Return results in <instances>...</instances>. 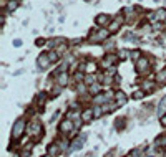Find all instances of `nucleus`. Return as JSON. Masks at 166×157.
Segmentation results:
<instances>
[{
  "mask_svg": "<svg viewBox=\"0 0 166 157\" xmlns=\"http://www.w3.org/2000/svg\"><path fill=\"white\" fill-rule=\"evenodd\" d=\"M23 129H25V121L23 119H19L15 124H13V137L17 139L22 136V132H23Z\"/></svg>",
  "mask_w": 166,
  "mask_h": 157,
  "instance_id": "nucleus-1",
  "label": "nucleus"
},
{
  "mask_svg": "<svg viewBox=\"0 0 166 157\" xmlns=\"http://www.w3.org/2000/svg\"><path fill=\"white\" fill-rule=\"evenodd\" d=\"M108 37V31L106 30H100L97 35H91V41H101Z\"/></svg>",
  "mask_w": 166,
  "mask_h": 157,
  "instance_id": "nucleus-2",
  "label": "nucleus"
},
{
  "mask_svg": "<svg viewBox=\"0 0 166 157\" xmlns=\"http://www.w3.org/2000/svg\"><path fill=\"white\" fill-rule=\"evenodd\" d=\"M136 69H138V73H143V71H146V69H148V61H146V60H145V58H140V60H138Z\"/></svg>",
  "mask_w": 166,
  "mask_h": 157,
  "instance_id": "nucleus-3",
  "label": "nucleus"
},
{
  "mask_svg": "<svg viewBox=\"0 0 166 157\" xmlns=\"http://www.w3.org/2000/svg\"><path fill=\"white\" fill-rule=\"evenodd\" d=\"M40 132H42L40 122H32V124H30V134H32V136H38Z\"/></svg>",
  "mask_w": 166,
  "mask_h": 157,
  "instance_id": "nucleus-4",
  "label": "nucleus"
},
{
  "mask_svg": "<svg viewBox=\"0 0 166 157\" xmlns=\"http://www.w3.org/2000/svg\"><path fill=\"white\" fill-rule=\"evenodd\" d=\"M38 65L42 66V68H47V66L50 65V58H48V56H45V55H43V56H40V58H38Z\"/></svg>",
  "mask_w": 166,
  "mask_h": 157,
  "instance_id": "nucleus-5",
  "label": "nucleus"
},
{
  "mask_svg": "<svg viewBox=\"0 0 166 157\" xmlns=\"http://www.w3.org/2000/svg\"><path fill=\"white\" fill-rule=\"evenodd\" d=\"M165 113H166V96L161 99V103H159V108H158V114H159V116H163Z\"/></svg>",
  "mask_w": 166,
  "mask_h": 157,
  "instance_id": "nucleus-6",
  "label": "nucleus"
},
{
  "mask_svg": "<svg viewBox=\"0 0 166 157\" xmlns=\"http://www.w3.org/2000/svg\"><path fill=\"white\" fill-rule=\"evenodd\" d=\"M83 141H85V136H83V137H81V139H77V141L73 142V146H71V150H73V149H78V147H81V144H83Z\"/></svg>",
  "mask_w": 166,
  "mask_h": 157,
  "instance_id": "nucleus-7",
  "label": "nucleus"
},
{
  "mask_svg": "<svg viewBox=\"0 0 166 157\" xmlns=\"http://www.w3.org/2000/svg\"><path fill=\"white\" fill-rule=\"evenodd\" d=\"M60 129H62V131H70V129H71V122H70V121H63L62 126H60Z\"/></svg>",
  "mask_w": 166,
  "mask_h": 157,
  "instance_id": "nucleus-8",
  "label": "nucleus"
},
{
  "mask_svg": "<svg viewBox=\"0 0 166 157\" xmlns=\"http://www.w3.org/2000/svg\"><path fill=\"white\" fill-rule=\"evenodd\" d=\"M108 20H110V18H108L106 15H100V17L97 18V23H98V25H105Z\"/></svg>",
  "mask_w": 166,
  "mask_h": 157,
  "instance_id": "nucleus-9",
  "label": "nucleus"
},
{
  "mask_svg": "<svg viewBox=\"0 0 166 157\" xmlns=\"http://www.w3.org/2000/svg\"><path fill=\"white\" fill-rule=\"evenodd\" d=\"M67 81H68V76H67V75H60V78H58V84L60 86H65Z\"/></svg>",
  "mask_w": 166,
  "mask_h": 157,
  "instance_id": "nucleus-10",
  "label": "nucleus"
},
{
  "mask_svg": "<svg viewBox=\"0 0 166 157\" xmlns=\"http://www.w3.org/2000/svg\"><path fill=\"white\" fill-rule=\"evenodd\" d=\"M116 101L120 103V104H125V103H126V96H125L123 93H118L116 94Z\"/></svg>",
  "mask_w": 166,
  "mask_h": 157,
  "instance_id": "nucleus-11",
  "label": "nucleus"
},
{
  "mask_svg": "<svg viewBox=\"0 0 166 157\" xmlns=\"http://www.w3.org/2000/svg\"><path fill=\"white\" fill-rule=\"evenodd\" d=\"M155 13H156L158 20H165L166 18V10H158V12H155Z\"/></svg>",
  "mask_w": 166,
  "mask_h": 157,
  "instance_id": "nucleus-12",
  "label": "nucleus"
},
{
  "mask_svg": "<svg viewBox=\"0 0 166 157\" xmlns=\"http://www.w3.org/2000/svg\"><path fill=\"white\" fill-rule=\"evenodd\" d=\"M91 114H93V109H87V111L83 113V119H85V121H88V119L91 118Z\"/></svg>",
  "mask_w": 166,
  "mask_h": 157,
  "instance_id": "nucleus-13",
  "label": "nucleus"
},
{
  "mask_svg": "<svg viewBox=\"0 0 166 157\" xmlns=\"http://www.w3.org/2000/svg\"><path fill=\"white\" fill-rule=\"evenodd\" d=\"M85 71H87V73H93V71H95V63H87Z\"/></svg>",
  "mask_w": 166,
  "mask_h": 157,
  "instance_id": "nucleus-14",
  "label": "nucleus"
},
{
  "mask_svg": "<svg viewBox=\"0 0 166 157\" xmlns=\"http://www.w3.org/2000/svg\"><path fill=\"white\" fill-rule=\"evenodd\" d=\"M158 79H159L161 83H166V69L165 71H161V73L158 75Z\"/></svg>",
  "mask_w": 166,
  "mask_h": 157,
  "instance_id": "nucleus-15",
  "label": "nucleus"
},
{
  "mask_svg": "<svg viewBox=\"0 0 166 157\" xmlns=\"http://www.w3.org/2000/svg\"><path fill=\"white\" fill-rule=\"evenodd\" d=\"M57 152H58V147H57V146H50V149H48V154H50V156H55Z\"/></svg>",
  "mask_w": 166,
  "mask_h": 157,
  "instance_id": "nucleus-16",
  "label": "nucleus"
},
{
  "mask_svg": "<svg viewBox=\"0 0 166 157\" xmlns=\"http://www.w3.org/2000/svg\"><path fill=\"white\" fill-rule=\"evenodd\" d=\"M7 9H9V10H15V9H17V2H15V0L9 2V3H7Z\"/></svg>",
  "mask_w": 166,
  "mask_h": 157,
  "instance_id": "nucleus-17",
  "label": "nucleus"
},
{
  "mask_svg": "<svg viewBox=\"0 0 166 157\" xmlns=\"http://www.w3.org/2000/svg\"><path fill=\"white\" fill-rule=\"evenodd\" d=\"M98 91H100V86H98V84H95V86H90V93H91V94H97Z\"/></svg>",
  "mask_w": 166,
  "mask_h": 157,
  "instance_id": "nucleus-18",
  "label": "nucleus"
},
{
  "mask_svg": "<svg viewBox=\"0 0 166 157\" xmlns=\"http://www.w3.org/2000/svg\"><path fill=\"white\" fill-rule=\"evenodd\" d=\"M101 113H105V111H103V109L101 108H98V106H95V109H93V114H95V116H100V114H101Z\"/></svg>",
  "mask_w": 166,
  "mask_h": 157,
  "instance_id": "nucleus-19",
  "label": "nucleus"
},
{
  "mask_svg": "<svg viewBox=\"0 0 166 157\" xmlns=\"http://www.w3.org/2000/svg\"><path fill=\"white\" fill-rule=\"evenodd\" d=\"M156 144H158V146H159V144H161V146H166V137H158L156 139Z\"/></svg>",
  "mask_w": 166,
  "mask_h": 157,
  "instance_id": "nucleus-20",
  "label": "nucleus"
},
{
  "mask_svg": "<svg viewBox=\"0 0 166 157\" xmlns=\"http://www.w3.org/2000/svg\"><path fill=\"white\" fill-rule=\"evenodd\" d=\"M48 58H50V61H55V60L58 58V55H57V53H53V51H50Z\"/></svg>",
  "mask_w": 166,
  "mask_h": 157,
  "instance_id": "nucleus-21",
  "label": "nucleus"
},
{
  "mask_svg": "<svg viewBox=\"0 0 166 157\" xmlns=\"http://www.w3.org/2000/svg\"><path fill=\"white\" fill-rule=\"evenodd\" d=\"M131 58L133 60H140V51H133V53H131Z\"/></svg>",
  "mask_w": 166,
  "mask_h": 157,
  "instance_id": "nucleus-22",
  "label": "nucleus"
},
{
  "mask_svg": "<svg viewBox=\"0 0 166 157\" xmlns=\"http://www.w3.org/2000/svg\"><path fill=\"white\" fill-rule=\"evenodd\" d=\"M140 154H141V150L136 149V150H133V152H131V157H140Z\"/></svg>",
  "mask_w": 166,
  "mask_h": 157,
  "instance_id": "nucleus-23",
  "label": "nucleus"
},
{
  "mask_svg": "<svg viewBox=\"0 0 166 157\" xmlns=\"http://www.w3.org/2000/svg\"><path fill=\"white\" fill-rule=\"evenodd\" d=\"M91 83H95V76H88L87 78V84H91Z\"/></svg>",
  "mask_w": 166,
  "mask_h": 157,
  "instance_id": "nucleus-24",
  "label": "nucleus"
},
{
  "mask_svg": "<svg viewBox=\"0 0 166 157\" xmlns=\"http://www.w3.org/2000/svg\"><path fill=\"white\" fill-rule=\"evenodd\" d=\"M143 98V93H141V91H136V93H135V99H141Z\"/></svg>",
  "mask_w": 166,
  "mask_h": 157,
  "instance_id": "nucleus-25",
  "label": "nucleus"
},
{
  "mask_svg": "<svg viewBox=\"0 0 166 157\" xmlns=\"http://www.w3.org/2000/svg\"><path fill=\"white\" fill-rule=\"evenodd\" d=\"M143 86H145V89H151L153 86H155V84H153V83H145Z\"/></svg>",
  "mask_w": 166,
  "mask_h": 157,
  "instance_id": "nucleus-26",
  "label": "nucleus"
},
{
  "mask_svg": "<svg viewBox=\"0 0 166 157\" xmlns=\"http://www.w3.org/2000/svg\"><path fill=\"white\" fill-rule=\"evenodd\" d=\"M95 101L97 103H101V101H105V96H98V98H95Z\"/></svg>",
  "mask_w": 166,
  "mask_h": 157,
  "instance_id": "nucleus-27",
  "label": "nucleus"
},
{
  "mask_svg": "<svg viewBox=\"0 0 166 157\" xmlns=\"http://www.w3.org/2000/svg\"><path fill=\"white\" fill-rule=\"evenodd\" d=\"M120 56H121V58H126V56H128V51H125V50H123V51H121V55H120Z\"/></svg>",
  "mask_w": 166,
  "mask_h": 157,
  "instance_id": "nucleus-28",
  "label": "nucleus"
},
{
  "mask_svg": "<svg viewBox=\"0 0 166 157\" xmlns=\"http://www.w3.org/2000/svg\"><path fill=\"white\" fill-rule=\"evenodd\" d=\"M43 43H45V41H43L42 38H40V40H37V45H38V46H40V45H43Z\"/></svg>",
  "mask_w": 166,
  "mask_h": 157,
  "instance_id": "nucleus-29",
  "label": "nucleus"
},
{
  "mask_svg": "<svg viewBox=\"0 0 166 157\" xmlns=\"http://www.w3.org/2000/svg\"><path fill=\"white\" fill-rule=\"evenodd\" d=\"M161 124H163V126H166V116L163 118V121H161Z\"/></svg>",
  "mask_w": 166,
  "mask_h": 157,
  "instance_id": "nucleus-30",
  "label": "nucleus"
},
{
  "mask_svg": "<svg viewBox=\"0 0 166 157\" xmlns=\"http://www.w3.org/2000/svg\"><path fill=\"white\" fill-rule=\"evenodd\" d=\"M91 2H97V0H91Z\"/></svg>",
  "mask_w": 166,
  "mask_h": 157,
  "instance_id": "nucleus-31",
  "label": "nucleus"
},
{
  "mask_svg": "<svg viewBox=\"0 0 166 157\" xmlns=\"http://www.w3.org/2000/svg\"><path fill=\"white\" fill-rule=\"evenodd\" d=\"M45 157H50V156H45Z\"/></svg>",
  "mask_w": 166,
  "mask_h": 157,
  "instance_id": "nucleus-32",
  "label": "nucleus"
}]
</instances>
